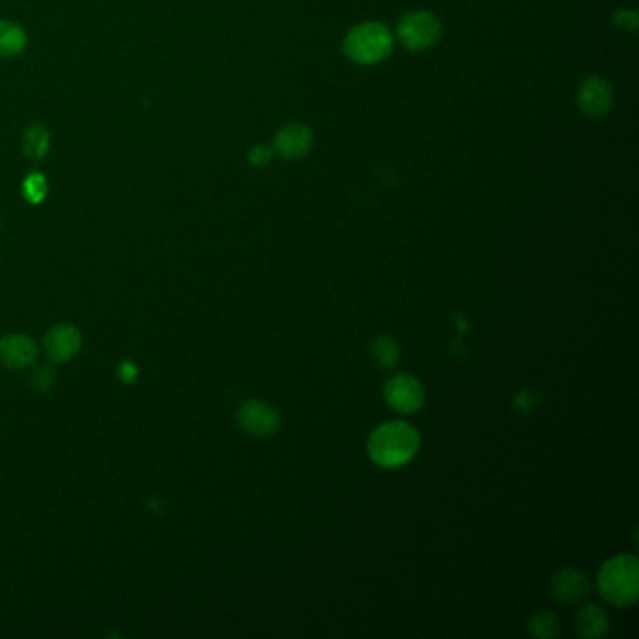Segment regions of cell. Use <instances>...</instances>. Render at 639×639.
I'll use <instances>...</instances> for the list:
<instances>
[{"label": "cell", "mask_w": 639, "mask_h": 639, "mask_svg": "<svg viewBox=\"0 0 639 639\" xmlns=\"http://www.w3.org/2000/svg\"><path fill=\"white\" fill-rule=\"evenodd\" d=\"M238 424L255 437H268L278 431L282 420L272 405L261 400H248L238 411Z\"/></svg>", "instance_id": "8992f818"}, {"label": "cell", "mask_w": 639, "mask_h": 639, "mask_svg": "<svg viewBox=\"0 0 639 639\" xmlns=\"http://www.w3.org/2000/svg\"><path fill=\"white\" fill-rule=\"evenodd\" d=\"M383 392L388 405L402 415L415 413L424 403V388L417 377L409 373H396L390 377Z\"/></svg>", "instance_id": "5b68a950"}, {"label": "cell", "mask_w": 639, "mask_h": 639, "mask_svg": "<svg viewBox=\"0 0 639 639\" xmlns=\"http://www.w3.org/2000/svg\"><path fill=\"white\" fill-rule=\"evenodd\" d=\"M578 105L581 111L591 119L604 117L613 105V89L610 83L598 75H589L581 83Z\"/></svg>", "instance_id": "52a82bcc"}, {"label": "cell", "mask_w": 639, "mask_h": 639, "mask_svg": "<svg viewBox=\"0 0 639 639\" xmlns=\"http://www.w3.org/2000/svg\"><path fill=\"white\" fill-rule=\"evenodd\" d=\"M372 357L385 370L396 368V364L400 362V345L388 336H379L372 343Z\"/></svg>", "instance_id": "9a60e30c"}, {"label": "cell", "mask_w": 639, "mask_h": 639, "mask_svg": "<svg viewBox=\"0 0 639 639\" xmlns=\"http://www.w3.org/2000/svg\"><path fill=\"white\" fill-rule=\"evenodd\" d=\"M441 21L430 12L407 14L398 25V36L409 51H424L441 38Z\"/></svg>", "instance_id": "277c9868"}, {"label": "cell", "mask_w": 639, "mask_h": 639, "mask_svg": "<svg viewBox=\"0 0 639 639\" xmlns=\"http://www.w3.org/2000/svg\"><path fill=\"white\" fill-rule=\"evenodd\" d=\"M38 358V345L25 334H6L0 338V362L8 370H27Z\"/></svg>", "instance_id": "ba28073f"}, {"label": "cell", "mask_w": 639, "mask_h": 639, "mask_svg": "<svg viewBox=\"0 0 639 639\" xmlns=\"http://www.w3.org/2000/svg\"><path fill=\"white\" fill-rule=\"evenodd\" d=\"M535 403V394H533V392H520V394L516 396V400H514L516 409H520V411H525V409L535 407Z\"/></svg>", "instance_id": "7402d4cb"}, {"label": "cell", "mask_w": 639, "mask_h": 639, "mask_svg": "<svg viewBox=\"0 0 639 639\" xmlns=\"http://www.w3.org/2000/svg\"><path fill=\"white\" fill-rule=\"evenodd\" d=\"M598 589L617 608H625L638 600L639 570L634 555L613 557L598 574Z\"/></svg>", "instance_id": "7a4b0ae2"}, {"label": "cell", "mask_w": 639, "mask_h": 639, "mask_svg": "<svg viewBox=\"0 0 639 639\" xmlns=\"http://www.w3.org/2000/svg\"><path fill=\"white\" fill-rule=\"evenodd\" d=\"M29 381L30 387L34 388V390L47 392L49 388L55 385V370H53V366H47V364L36 366V368L30 372Z\"/></svg>", "instance_id": "ac0fdd59"}, {"label": "cell", "mask_w": 639, "mask_h": 639, "mask_svg": "<svg viewBox=\"0 0 639 639\" xmlns=\"http://www.w3.org/2000/svg\"><path fill=\"white\" fill-rule=\"evenodd\" d=\"M418 445H420L418 431L407 422L394 420L373 430L368 441V454L373 463L387 469H394L413 460V456L417 454Z\"/></svg>", "instance_id": "6da1fadb"}, {"label": "cell", "mask_w": 639, "mask_h": 639, "mask_svg": "<svg viewBox=\"0 0 639 639\" xmlns=\"http://www.w3.org/2000/svg\"><path fill=\"white\" fill-rule=\"evenodd\" d=\"M27 45V32L14 21H0V57L19 55Z\"/></svg>", "instance_id": "4fadbf2b"}, {"label": "cell", "mask_w": 639, "mask_h": 639, "mask_svg": "<svg viewBox=\"0 0 639 639\" xmlns=\"http://www.w3.org/2000/svg\"><path fill=\"white\" fill-rule=\"evenodd\" d=\"M137 366L130 360H124L119 364V379L122 383H134L135 377H137Z\"/></svg>", "instance_id": "44dd1931"}, {"label": "cell", "mask_w": 639, "mask_h": 639, "mask_svg": "<svg viewBox=\"0 0 639 639\" xmlns=\"http://www.w3.org/2000/svg\"><path fill=\"white\" fill-rule=\"evenodd\" d=\"M589 591L591 581L576 568H561L551 580V593L559 602H580Z\"/></svg>", "instance_id": "8fae6325"}, {"label": "cell", "mask_w": 639, "mask_h": 639, "mask_svg": "<svg viewBox=\"0 0 639 639\" xmlns=\"http://www.w3.org/2000/svg\"><path fill=\"white\" fill-rule=\"evenodd\" d=\"M529 632H531V636H536V638H557L559 636V619L550 611L536 613L535 617L529 621Z\"/></svg>", "instance_id": "2e32d148"}, {"label": "cell", "mask_w": 639, "mask_h": 639, "mask_svg": "<svg viewBox=\"0 0 639 639\" xmlns=\"http://www.w3.org/2000/svg\"><path fill=\"white\" fill-rule=\"evenodd\" d=\"M23 150L30 160H42L49 152V132L45 130L44 124L34 122L32 126H29L23 139Z\"/></svg>", "instance_id": "5bb4252c"}, {"label": "cell", "mask_w": 639, "mask_h": 639, "mask_svg": "<svg viewBox=\"0 0 639 639\" xmlns=\"http://www.w3.org/2000/svg\"><path fill=\"white\" fill-rule=\"evenodd\" d=\"M394 38L388 27L381 23H362L349 30L343 40V51L349 59L362 66L379 64L390 57Z\"/></svg>", "instance_id": "3957f363"}, {"label": "cell", "mask_w": 639, "mask_h": 639, "mask_svg": "<svg viewBox=\"0 0 639 639\" xmlns=\"http://www.w3.org/2000/svg\"><path fill=\"white\" fill-rule=\"evenodd\" d=\"M47 192H49V186H47V179L42 173H30L27 175V179L23 180L21 194L29 201L30 205H40L47 197Z\"/></svg>", "instance_id": "e0dca14e"}, {"label": "cell", "mask_w": 639, "mask_h": 639, "mask_svg": "<svg viewBox=\"0 0 639 639\" xmlns=\"http://www.w3.org/2000/svg\"><path fill=\"white\" fill-rule=\"evenodd\" d=\"M610 630L608 613L598 606H585L578 611L576 632L581 638L593 639L604 636Z\"/></svg>", "instance_id": "7c38bea8"}, {"label": "cell", "mask_w": 639, "mask_h": 639, "mask_svg": "<svg viewBox=\"0 0 639 639\" xmlns=\"http://www.w3.org/2000/svg\"><path fill=\"white\" fill-rule=\"evenodd\" d=\"M81 332L74 325H55L45 334V351L53 362H68L81 351Z\"/></svg>", "instance_id": "9c48e42d"}, {"label": "cell", "mask_w": 639, "mask_h": 639, "mask_svg": "<svg viewBox=\"0 0 639 639\" xmlns=\"http://www.w3.org/2000/svg\"><path fill=\"white\" fill-rule=\"evenodd\" d=\"M312 130L304 124H287L274 137V150L285 160H298L312 149Z\"/></svg>", "instance_id": "30bf717a"}, {"label": "cell", "mask_w": 639, "mask_h": 639, "mask_svg": "<svg viewBox=\"0 0 639 639\" xmlns=\"http://www.w3.org/2000/svg\"><path fill=\"white\" fill-rule=\"evenodd\" d=\"M613 21H615V25L621 27V29H638V14L632 12V10H619L617 14L613 15Z\"/></svg>", "instance_id": "ffe728a7"}, {"label": "cell", "mask_w": 639, "mask_h": 639, "mask_svg": "<svg viewBox=\"0 0 639 639\" xmlns=\"http://www.w3.org/2000/svg\"><path fill=\"white\" fill-rule=\"evenodd\" d=\"M274 154H276L274 147H270V145H257V147H253V149L250 150L248 158H250V162H252V165H255V167H265V165L272 162Z\"/></svg>", "instance_id": "d6986e66"}]
</instances>
